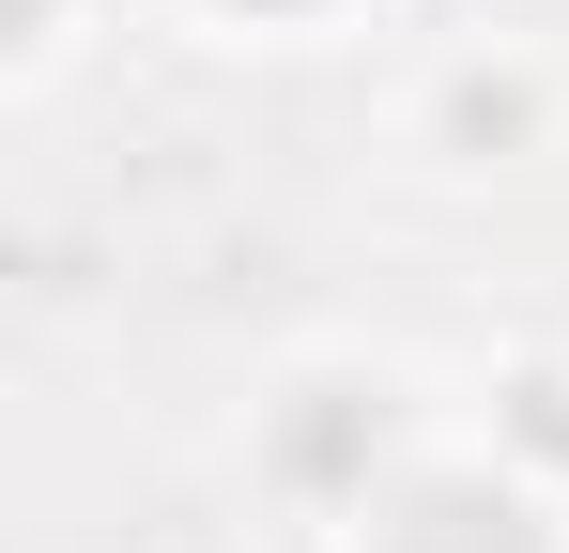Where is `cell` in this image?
<instances>
[{
	"instance_id": "2",
	"label": "cell",
	"mask_w": 569,
	"mask_h": 553,
	"mask_svg": "<svg viewBox=\"0 0 569 553\" xmlns=\"http://www.w3.org/2000/svg\"><path fill=\"white\" fill-rule=\"evenodd\" d=\"M308 553H569V476L523 461L508 431L447 415V431H416L385 461Z\"/></svg>"
},
{
	"instance_id": "6",
	"label": "cell",
	"mask_w": 569,
	"mask_h": 553,
	"mask_svg": "<svg viewBox=\"0 0 569 553\" xmlns=\"http://www.w3.org/2000/svg\"><path fill=\"white\" fill-rule=\"evenodd\" d=\"M462 415H477V431H508L523 461H555V476H569V354H539V339H523V354H492V369L462 384Z\"/></svg>"
},
{
	"instance_id": "5",
	"label": "cell",
	"mask_w": 569,
	"mask_h": 553,
	"mask_svg": "<svg viewBox=\"0 0 569 553\" xmlns=\"http://www.w3.org/2000/svg\"><path fill=\"white\" fill-rule=\"evenodd\" d=\"M123 16H139V0H0V108H47Z\"/></svg>"
},
{
	"instance_id": "3",
	"label": "cell",
	"mask_w": 569,
	"mask_h": 553,
	"mask_svg": "<svg viewBox=\"0 0 569 553\" xmlns=\"http://www.w3.org/2000/svg\"><path fill=\"white\" fill-rule=\"evenodd\" d=\"M385 139L416 184H523L539 154H569V62L523 31H447V47L400 62Z\"/></svg>"
},
{
	"instance_id": "1",
	"label": "cell",
	"mask_w": 569,
	"mask_h": 553,
	"mask_svg": "<svg viewBox=\"0 0 569 553\" xmlns=\"http://www.w3.org/2000/svg\"><path fill=\"white\" fill-rule=\"evenodd\" d=\"M447 415H462V384H431L416 354L308 339V354H278L231 400V476H247V507H278L292 539H323L385 461L416 446V431H447Z\"/></svg>"
},
{
	"instance_id": "4",
	"label": "cell",
	"mask_w": 569,
	"mask_h": 553,
	"mask_svg": "<svg viewBox=\"0 0 569 553\" xmlns=\"http://www.w3.org/2000/svg\"><path fill=\"white\" fill-rule=\"evenodd\" d=\"M139 16L216 47V62H308V47H370L400 0H139Z\"/></svg>"
}]
</instances>
